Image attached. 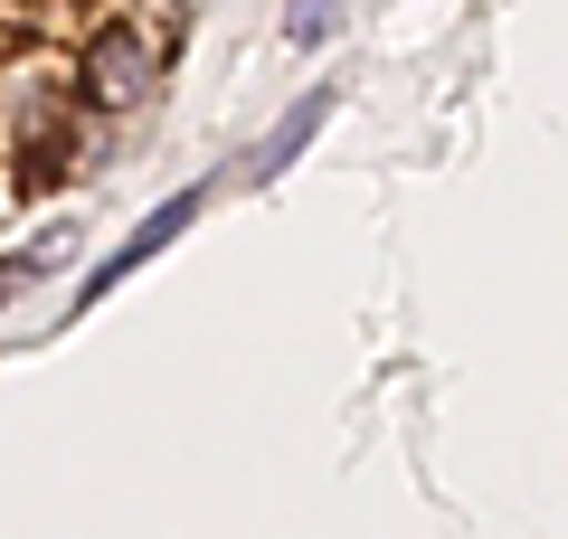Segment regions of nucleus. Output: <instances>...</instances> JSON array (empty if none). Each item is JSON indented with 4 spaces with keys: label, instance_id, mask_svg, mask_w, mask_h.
Listing matches in <instances>:
<instances>
[{
    "label": "nucleus",
    "instance_id": "nucleus-3",
    "mask_svg": "<svg viewBox=\"0 0 568 539\" xmlns=\"http://www.w3.org/2000/svg\"><path fill=\"white\" fill-rule=\"evenodd\" d=\"M323 114H332V85H313V95H304V104H294V114H284V123H275V133H265V142H256V161H246V171H256V180H275V171H284V161L304 152V142H313V133H323Z\"/></svg>",
    "mask_w": 568,
    "mask_h": 539
},
{
    "label": "nucleus",
    "instance_id": "nucleus-1",
    "mask_svg": "<svg viewBox=\"0 0 568 539\" xmlns=\"http://www.w3.org/2000/svg\"><path fill=\"white\" fill-rule=\"evenodd\" d=\"M152 67H162L152 29H133V20H104L95 39L77 48V95L95 104V114H123V104H142V95H152Z\"/></svg>",
    "mask_w": 568,
    "mask_h": 539
},
{
    "label": "nucleus",
    "instance_id": "nucleus-4",
    "mask_svg": "<svg viewBox=\"0 0 568 539\" xmlns=\"http://www.w3.org/2000/svg\"><path fill=\"white\" fill-rule=\"evenodd\" d=\"M332 20H342V0H284V39L294 48H323Z\"/></svg>",
    "mask_w": 568,
    "mask_h": 539
},
{
    "label": "nucleus",
    "instance_id": "nucleus-2",
    "mask_svg": "<svg viewBox=\"0 0 568 539\" xmlns=\"http://www.w3.org/2000/svg\"><path fill=\"white\" fill-rule=\"evenodd\" d=\"M200 200H209V190H171V200H162V209H152V218H142V227H133V237H123V246H114V256H104V265H95V275H85V284H77V313H85V303H95V294H114V284H123V275H133V265H142V256H162V246H171V237H181V227H190V218H200Z\"/></svg>",
    "mask_w": 568,
    "mask_h": 539
}]
</instances>
